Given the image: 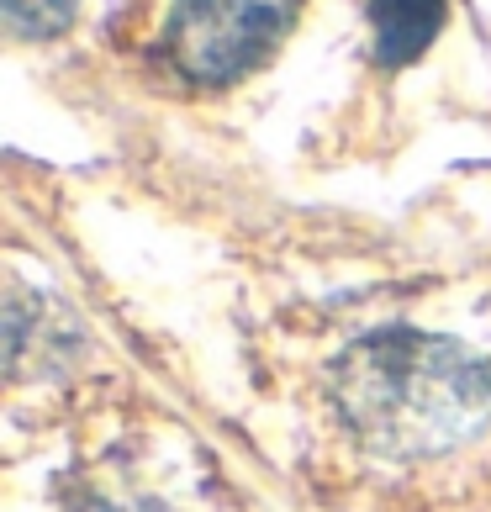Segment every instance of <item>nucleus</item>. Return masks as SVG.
<instances>
[{"mask_svg": "<svg viewBox=\"0 0 491 512\" xmlns=\"http://www.w3.org/2000/svg\"><path fill=\"white\" fill-rule=\"evenodd\" d=\"M370 27H375V59L402 69L423 59V48L444 27V0H370Z\"/></svg>", "mask_w": 491, "mask_h": 512, "instance_id": "obj_3", "label": "nucleus"}, {"mask_svg": "<svg viewBox=\"0 0 491 512\" xmlns=\"http://www.w3.org/2000/svg\"><path fill=\"white\" fill-rule=\"evenodd\" d=\"M296 0H175L164 48L191 85H233L280 48Z\"/></svg>", "mask_w": 491, "mask_h": 512, "instance_id": "obj_2", "label": "nucleus"}, {"mask_svg": "<svg viewBox=\"0 0 491 512\" xmlns=\"http://www.w3.org/2000/svg\"><path fill=\"white\" fill-rule=\"evenodd\" d=\"M333 402L349 433L386 460H428L465 444L491 412V365L455 338L386 328L338 354Z\"/></svg>", "mask_w": 491, "mask_h": 512, "instance_id": "obj_1", "label": "nucleus"}, {"mask_svg": "<svg viewBox=\"0 0 491 512\" xmlns=\"http://www.w3.org/2000/svg\"><path fill=\"white\" fill-rule=\"evenodd\" d=\"M16 37H53L74 22V0H0Z\"/></svg>", "mask_w": 491, "mask_h": 512, "instance_id": "obj_4", "label": "nucleus"}]
</instances>
